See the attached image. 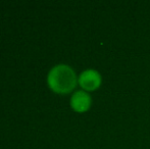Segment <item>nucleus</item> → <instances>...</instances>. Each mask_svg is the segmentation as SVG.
I'll return each mask as SVG.
<instances>
[{
    "instance_id": "f257e3e1",
    "label": "nucleus",
    "mask_w": 150,
    "mask_h": 149,
    "mask_svg": "<svg viewBox=\"0 0 150 149\" xmlns=\"http://www.w3.org/2000/svg\"><path fill=\"white\" fill-rule=\"evenodd\" d=\"M46 82L54 93L65 95L75 91L78 86V75L69 64H57L49 70Z\"/></svg>"
},
{
    "instance_id": "f03ea898",
    "label": "nucleus",
    "mask_w": 150,
    "mask_h": 149,
    "mask_svg": "<svg viewBox=\"0 0 150 149\" xmlns=\"http://www.w3.org/2000/svg\"><path fill=\"white\" fill-rule=\"evenodd\" d=\"M102 84V76L95 68H87L78 76V85L82 90L94 92L100 88Z\"/></svg>"
},
{
    "instance_id": "7ed1b4c3",
    "label": "nucleus",
    "mask_w": 150,
    "mask_h": 149,
    "mask_svg": "<svg viewBox=\"0 0 150 149\" xmlns=\"http://www.w3.org/2000/svg\"><path fill=\"white\" fill-rule=\"evenodd\" d=\"M69 105L74 112L79 113L86 112L91 108L92 97H91L89 92L85 91V90H75L71 93V99H69Z\"/></svg>"
}]
</instances>
